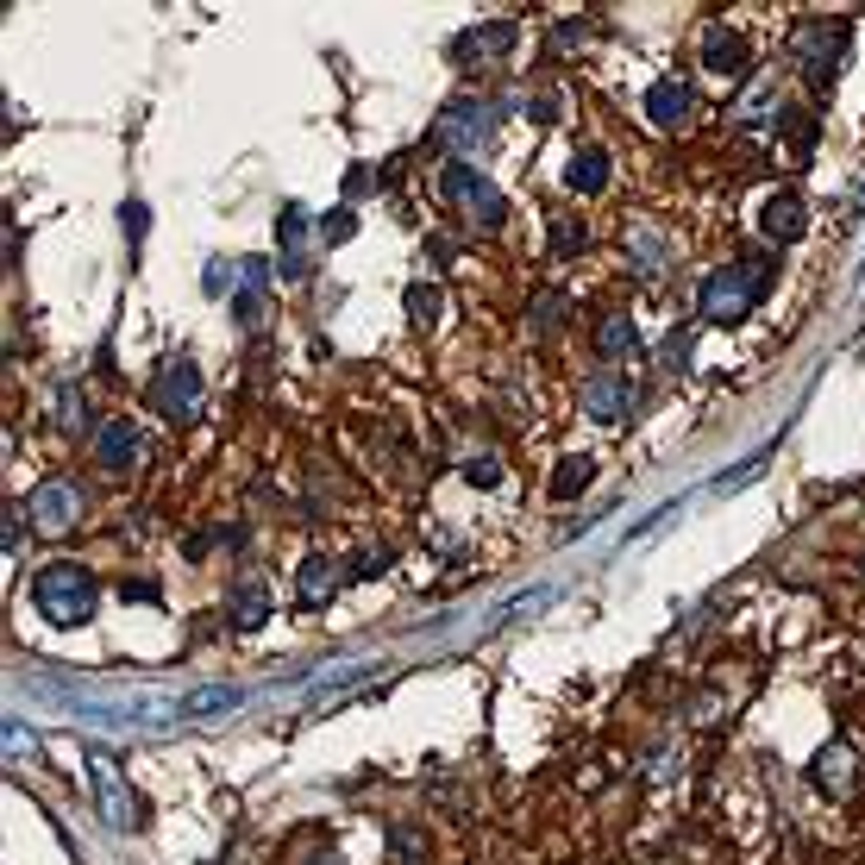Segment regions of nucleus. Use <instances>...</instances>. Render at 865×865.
Instances as JSON below:
<instances>
[{
	"mask_svg": "<svg viewBox=\"0 0 865 865\" xmlns=\"http://www.w3.org/2000/svg\"><path fill=\"white\" fill-rule=\"evenodd\" d=\"M759 289H771V257H740V264L715 270L703 283V320H721V326L746 320V308L759 301Z\"/></svg>",
	"mask_w": 865,
	"mask_h": 865,
	"instance_id": "nucleus-1",
	"label": "nucleus"
},
{
	"mask_svg": "<svg viewBox=\"0 0 865 865\" xmlns=\"http://www.w3.org/2000/svg\"><path fill=\"white\" fill-rule=\"evenodd\" d=\"M26 514H38L44 533H63L69 521H76V489H69V483H44L38 496L26 502Z\"/></svg>",
	"mask_w": 865,
	"mask_h": 865,
	"instance_id": "nucleus-9",
	"label": "nucleus"
},
{
	"mask_svg": "<svg viewBox=\"0 0 865 865\" xmlns=\"http://www.w3.org/2000/svg\"><path fill=\"white\" fill-rule=\"evenodd\" d=\"M634 320H627V314H615V320H602V352H615V358H627V352H634Z\"/></svg>",
	"mask_w": 865,
	"mask_h": 865,
	"instance_id": "nucleus-21",
	"label": "nucleus"
},
{
	"mask_svg": "<svg viewBox=\"0 0 865 865\" xmlns=\"http://www.w3.org/2000/svg\"><path fill=\"white\" fill-rule=\"evenodd\" d=\"M32 602H38L51 621L76 627V621L95 615V577H88L82 565H44L38 583H32Z\"/></svg>",
	"mask_w": 865,
	"mask_h": 865,
	"instance_id": "nucleus-2",
	"label": "nucleus"
},
{
	"mask_svg": "<svg viewBox=\"0 0 865 865\" xmlns=\"http://www.w3.org/2000/svg\"><path fill=\"white\" fill-rule=\"evenodd\" d=\"M552 245L577 251V245H583V226H577V220H552Z\"/></svg>",
	"mask_w": 865,
	"mask_h": 865,
	"instance_id": "nucleus-26",
	"label": "nucleus"
},
{
	"mask_svg": "<svg viewBox=\"0 0 865 865\" xmlns=\"http://www.w3.org/2000/svg\"><path fill=\"white\" fill-rule=\"evenodd\" d=\"M840 51H847V32H840V26H803V32H797V57H803L809 76H815V63H822L828 76H834Z\"/></svg>",
	"mask_w": 865,
	"mask_h": 865,
	"instance_id": "nucleus-7",
	"label": "nucleus"
},
{
	"mask_svg": "<svg viewBox=\"0 0 865 865\" xmlns=\"http://www.w3.org/2000/svg\"><path fill=\"white\" fill-rule=\"evenodd\" d=\"M326 596H333V565L308 558V565H301V602H326Z\"/></svg>",
	"mask_w": 865,
	"mask_h": 865,
	"instance_id": "nucleus-20",
	"label": "nucleus"
},
{
	"mask_svg": "<svg viewBox=\"0 0 865 865\" xmlns=\"http://www.w3.org/2000/svg\"><path fill=\"white\" fill-rule=\"evenodd\" d=\"M759 471H765V452H759V458H746V464H740V471H728V477H721L715 489H740L746 477H759Z\"/></svg>",
	"mask_w": 865,
	"mask_h": 865,
	"instance_id": "nucleus-27",
	"label": "nucleus"
},
{
	"mask_svg": "<svg viewBox=\"0 0 865 865\" xmlns=\"http://www.w3.org/2000/svg\"><path fill=\"white\" fill-rule=\"evenodd\" d=\"M408 308H414L420 320H433V308H439V295H433V289H414V295H408Z\"/></svg>",
	"mask_w": 865,
	"mask_h": 865,
	"instance_id": "nucleus-29",
	"label": "nucleus"
},
{
	"mask_svg": "<svg viewBox=\"0 0 865 865\" xmlns=\"http://www.w3.org/2000/svg\"><path fill=\"white\" fill-rule=\"evenodd\" d=\"M301 232H308V214H301V207H283V270L289 276L308 270V257H301Z\"/></svg>",
	"mask_w": 865,
	"mask_h": 865,
	"instance_id": "nucleus-19",
	"label": "nucleus"
},
{
	"mask_svg": "<svg viewBox=\"0 0 865 865\" xmlns=\"http://www.w3.org/2000/svg\"><path fill=\"white\" fill-rule=\"evenodd\" d=\"M201 283H207V295H232L239 270H232V264H207V270H201Z\"/></svg>",
	"mask_w": 865,
	"mask_h": 865,
	"instance_id": "nucleus-24",
	"label": "nucleus"
},
{
	"mask_svg": "<svg viewBox=\"0 0 865 865\" xmlns=\"http://www.w3.org/2000/svg\"><path fill=\"white\" fill-rule=\"evenodd\" d=\"M703 69H709V76H721V82H740V76H746V44H740L728 26H715V32L703 38Z\"/></svg>",
	"mask_w": 865,
	"mask_h": 865,
	"instance_id": "nucleus-6",
	"label": "nucleus"
},
{
	"mask_svg": "<svg viewBox=\"0 0 865 865\" xmlns=\"http://www.w3.org/2000/svg\"><path fill=\"white\" fill-rule=\"evenodd\" d=\"M132 458H138V427H132V420L101 427V464H132Z\"/></svg>",
	"mask_w": 865,
	"mask_h": 865,
	"instance_id": "nucleus-15",
	"label": "nucleus"
},
{
	"mask_svg": "<svg viewBox=\"0 0 865 865\" xmlns=\"http://www.w3.org/2000/svg\"><path fill=\"white\" fill-rule=\"evenodd\" d=\"M352 226H358L352 214H333V220H326V239H333V245H339V239H352Z\"/></svg>",
	"mask_w": 865,
	"mask_h": 865,
	"instance_id": "nucleus-30",
	"label": "nucleus"
},
{
	"mask_svg": "<svg viewBox=\"0 0 865 865\" xmlns=\"http://www.w3.org/2000/svg\"><path fill=\"white\" fill-rule=\"evenodd\" d=\"M471 483H496V458H477V464H471Z\"/></svg>",
	"mask_w": 865,
	"mask_h": 865,
	"instance_id": "nucleus-32",
	"label": "nucleus"
},
{
	"mask_svg": "<svg viewBox=\"0 0 865 865\" xmlns=\"http://www.w3.org/2000/svg\"><path fill=\"white\" fill-rule=\"evenodd\" d=\"M590 477H596V464H590V458H571V464H565V471H558V477H552V489H558V496H577V489H583V483H590Z\"/></svg>",
	"mask_w": 865,
	"mask_h": 865,
	"instance_id": "nucleus-22",
	"label": "nucleus"
},
{
	"mask_svg": "<svg viewBox=\"0 0 865 865\" xmlns=\"http://www.w3.org/2000/svg\"><path fill=\"white\" fill-rule=\"evenodd\" d=\"M583 408H590L596 420H621V408H627V389L615 383V370L590 377V389H583Z\"/></svg>",
	"mask_w": 865,
	"mask_h": 865,
	"instance_id": "nucleus-13",
	"label": "nucleus"
},
{
	"mask_svg": "<svg viewBox=\"0 0 865 865\" xmlns=\"http://www.w3.org/2000/svg\"><path fill=\"white\" fill-rule=\"evenodd\" d=\"M446 201L452 207H464V214H471L477 226H496L502 214H508V201H502V189H496V182H483L477 170H471V163H446Z\"/></svg>",
	"mask_w": 865,
	"mask_h": 865,
	"instance_id": "nucleus-3",
	"label": "nucleus"
},
{
	"mask_svg": "<svg viewBox=\"0 0 865 865\" xmlns=\"http://www.w3.org/2000/svg\"><path fill=\"white\" fill-rule=\"evenodd\" d=\"M815 784H822V790H834V797L853 784V753H847V746H828V753L815 759Z\"/></svg>",
	"mask_w": 865,
	"mask_h": 865,
	"instance_id": "nucleus-17",
	"label": "nucleus"
},
{
	"mask_svg": "<svg viewBox=\"0 0 865 865\" xmlns=\"http://www.w3.org/2000/svg\"><path fill=\"white\" fill-rule=\"evenodd\" d=\"M370 182H377L370 170H352V176H345V195H370Z\"/></svg>",
	"mask_w": 865,
	"mask_h": 865,
	"instance_id": "nucleus-31",
	"label": "nucleus"
},
{
	"mask_svg": "<svg viewBox=\"0 0 865 865\" xmlns=\"http://www.w3.org/2000/svg\"><path fill=\"white\" fill-rule=\"evenodd\" d=\"M245 703V690L239 684H220V690H195V696H182V715H220V709H239Z\"/></svg>",
	"mask_w": 865,
	"mask_h": 865,
	"instance_id": "nucleus-16",
	"label": "nucleus"
},
{
	"mask_svg": "<svg viewBox=\"0 0 865 865\" xmlns=\"http://www.w3.org/2000/svg\"><path fill=\"white\" fill-rule=\"evenodd\" d=\"M565 182H571V189H583V195H596L602 182H609V157H602V151H583V157H571Z\"/></svg>",
	"mask_w": 865,
	"mask_h": 865,
	"instance_id": "nucleus-18",
	"label": "nucleus"
},
{
	"mask_svg": "<svg viewBox=\"0 0 865 865\" xmlns=\"http://www.w3.org/2000/svg\"><path fill=\"white\" fill-rule=\"evenodd\" d=\"M232 621L239 627H257V621H270V590L257 577H245L239 590H232Z\"/></svg>",
	"mask_w": 865,
	"mask_h": 865,
	"instance_id": "nucleus-14",
	"label": "nucleus"
},
{
	"mask_svg": "<svg viewBox=\"0 0 865 865\" xmlns=\"http://www.w3.org/2000/svg\"><path fill=\"white\" fill-rule=\"evenodd\" d=\"M151 402L170 414V420H195L201 414V370L189 364V358H170L151 377Z\"/></svg>",
	"mask_w": 865,
	"mask_h": 865,
	"instance_id": "nucleus-4",
	"label": "nucleus"
},
{
	"mask_svg": "<svg viewBox=\"0 0 865 865\" xmlns=\"http://www.w3.org/2000/svg\"><path fill=\"white\" fill-rule=\"evenodd\" d=\"M784 138H790V151H797V157H809V145H815L809 113H790V120H784Z\"/></svg>",
	"mask_w": 865,
	"mask_h": 865,
	"instance_id": "nucleus-23",
	"label": "nucleus"
},
{
	"mask_svg": "<svg viewBox=\"0 0 865 865\" xmlns=\"http://www.w3.org/2000/svg\"><path fill=\"white\" fill-rule=\"evenodd\" d=\"M765 107H771V88H753V95H746V107H740V120H759Z\"/></svg>",
	"mask_w": 865,
	"mask_h": 865,
	"instance_id": "nucleus-28",
	"label": "nucleus"
},
{
	"mask_svg": "<svg viewBox=\"0 0 865 865\" xmlns=\"http://www.w3.org/2000/svg\"><path fill=\"white\" fill-rule=\"evenodd\" d=\"M684 113H690L684 76H665V82L646 88V120H652V126H684Z\"/></svg>",
	"mask_w": 865,
	"mask_h": 865,
	"instance_id": "nucleus-8",
	"label": "nucleus"
},
{
	"mask_svg": "<svg viewBox=\"0 0 865 865\" xmlns=\"http://www.w3.org/2000/svg\"><path fill=\"white\" fill-rule=\"evenodd\" d=\"M514 44V19H496V26H477V32H464L458 38V57H471V63H489V57H502Z\"/></svg>",
	"mask_w": 865,
	"mask_h": 865,
	"instance_id": "nucleus-12",
	"label": "nucleus"
},
{
	"mask_svg": "<svg viewBox=\"0 0 865 865\" xmlns=\"http://www.w3.org/2000/svg\"><path fill=\"white\" fill-rule=\"evenodd\" d=\"M88 778H95V803H101L107 822H113V828H138V809H132V797H126L120 771H113L107 759H88Z\"/></svg>",
	"mask_w": 865,
	"mask_h": 865,
	"instance_id": "nucleus-5",
	"label": "nucleus"
},
{
	"mask_svg": "<svg viewBox=\"0 0 865 865\" xmlns=\"http://www.w3.org/2000/svg\"><path fill=\"white\" fill-rule=\"evenodd\" d=\"M489 138V120H483V107H446V120H439V145H464V151H477Z\"/></svg>",
	"mask_w": 865,
	"mask_h": 865,
	"instance_id": "nucleus-11",
	"label": "nucleus"
},
{
	"mask_svg": "<svg viewBox=\"0 0 865 865\" xmlns=\"http://www.w3.org/2000/svg\"><path fill=\"white\" fill-rule=\"evenodd\" d=\"M759 232H765L771 245L803 239V201H797V195H771V201H765V214H759Z\"/></svg>",
	"mask_w": 865,
	"mask_h": 865,
	"instance_id": "nucleus-10",
	"label": "nucleus"
},
{
	"mask_svg": "<svg viewBox=\"0 0 865 865\" xmlns=\"http://www.w3.org/2000/svg\"><path fill=\"white\" fill-rule=\"evenodd\" d=\"M558 308H565V295H558V289H546L540 301H533V326H552V320H558Z\"/></svg>",
	"mask_w": 865,
	"mask_h": 865,
	"instance_id": "nucleus-25",
	"label": "nucleus"
}]
</instances>
